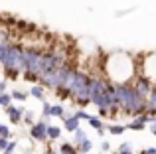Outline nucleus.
<instances>
[{"mask_svg":"<svg viewBox=\"0 0 156 154\" xmlns=\"http://www.w3.org/2000/svg\"><path fill=\"white\" fill-rule=\"evenodd\" d=\"M30 136L38 142H46L48 140V124L46 121H36L30 127Z\"/></svg>","mask_w":156,"mask_h":154,"instance_id":"obj_1","label":"nucleus"},{"mask_svg":"<svg viewBox=\"0 0 156 154\" xmlns=\"http://www.w3.org/2000/svg\"><path fill=\"white\" fill-rule=\"evenodd\" d=\"M63 127L67 132H75L81 128V121L77 119V115H63Z\"/></svg>","mask_w":156,"mask_h":154,"instance_id":"obj_2","label":"nucleus"},{"mask_svg":"<svg viewBox=\"0 0 156 154\" xmlns=\"http://www.w3.org/2000/svg\"><path fill=\"white\" fill-rule=\"evenodd\" d=\"M6 113H8V117H10V123H14V124H20L22 123V119H24V109L22 107H14V105H12V107H8L6 109Z\"/></svg>","mask_w":156,"mask_h":154,"instance_id":"obj_3","label":"nucleus"},{"mask_svg":"<svg viewBox=\"0 0 156 154\" xmlns=\"http://www.w3.org/2000/svg\"><path fill=\"white\" fill-rule=\"evenodd\" d=\"M30 95L34 97V99H40L44 103V101H46V99H44V97H46V87H44V85H40V83L34 85V87L30 89Z\"/></svg>","mask_w":156,"mask_h":154,"instance_id":"obj_4","label":"nucleus"},{"mask_svg":"<svg viewBox=\"0 0 156 154\" xmlns=\"http://www.w3.org/2000/svg\"><path fill=\"white\" fill-rule=\"evenodd\" d=\"M57 152H59V154H79L77 146H75V144H71V142H63Z\"/></svg>","mask_w":156,"mask_h":154,"instance_id":"obj_5","label":"nucleus"},{"mask_svg":"<svg viewBox=\"0 0 156 154\" xmlns=\"http://www.w3.org/2000/svg\"><path fill=\"white\" fill-rule=\"evenodd\" d=\"M89 124H91L93 128H97V132H99V135H103L105 124H103V121H101V117H91V119H89Z\"/></svg>","mask_w":156,"mask_h":154,"instance_id":"obj_6","label":"nucleus"},{"mask_svg":"<svg viewBox=\"0 0 156 154\" xmlns=\"http://www.w3.org/2000/svg\"><path fill=\"white\" fill-rule=\"evenodd\" d=\"M59 136H61V128L53 127V124H48V138H50V140H57Z\"/></svg>","mask_w":156,"mask_h":154,"instance_id":"obj_7","label":"nucleus"},{"mask_svg":"<svg viewBox=\"0 0 156 154\" xmlns=\"http://www.w3.org/2000/svg\"><path fill=\"white\" fill-rule=\"evenodd\" d=\"M85 140H89V136H87V132L83 131V128H79V131H75V146H79L81 142H85Z\"/></svg>","mask_w":156,"mask_h":154,"instance_id":"obj_8","label":"nucleus"},{"mask_svg":"<svg viewBox=\"0 0 156 154\" xmlns=\"http://www.w3.org/2000/svg\"><path fill=\"white\" fill-rule=\"evenodd\" d=\"M0 107L6 111L8 107H12V95H6V93H0Z\"/></svg>","mask_w":156,"mask_h":154,"instance_id":"obj_9","label":"nucleus"},{"mask_svg":"<svg viewBox=\"0 0 156 154\" xmlns=\"http://www.w3.org/2000/svg\"><path fill=\"white\" fill-rule=\"evenodd\" d=\"M50 115H51V117H61V119H63V115H65V109H63V105H51V109H50Z\"/></svg>","mask_w":156,"mask_h":154,"instance_id":"obj_10","label":"nucleus"},{"mask_svg":"<svg viewBox=\"0 0 156 154\" xmlns=\"http://www.w3.org/2000/svg\"><path fill=\"white\" fill-rule=\"evenodd\" d=\"M77 150H79V154H89L93 150V142L91 140H85V142H81L79 146H77Z\"/></svg>","mask_w":156,"mask_h":154,"instance_id":"obj_11","label":"nucleus"},{"mask_svg":"<svg viewBox=\"0 0 156 154\" xmlns=\"http://www.w3.org/2000/svg\"><path fill=\"white\" fill-rule=\"evenodd\" d=\"M28 95H30V93H26V91H18V89H16V91H12V99H16V101H26V99H28Z\"/></svg>","mask_w":156,"mask_h":154,"instance_id":"obj_12","label":"nucleus"},{"mask_svg":"<svg viewBox=\"0 0 156 154\" xmlns=\"http://www.w3.org/2000/svg\"><path fill=\"white\" fill-rule=\"evenodd\" d=\"M125 131H126V127H122V124H111V127H109L111 135H122Z\"/></svg>","mask_w":156,"mask_h":154,"instance_id":"obj_13","label":"nucleus"},{"mask_svg":"<svg viewBox=\"0 0 156 154\" xmlns=\"http://www.w3.org/2000/svg\"><path fill=\"white\" fill-rule=\"evenodd\" d=\"M24 123H28V124H30V127H32V124H34L36 123V121H34V113H32V111H26V113H24Z\"/></svg>","mask_w":156,"mask_h":154,"instance_id":"obj_14","label":"nucleus"},{"mask_svg":"<svg viewBox=\"0 0 156 154\" xmlns=\"http://www.w3.org/2000/svg\"><path fill=\"white\" fill-rule=\"evenodd\" d=\"M75 115H77V119H79V121H87V123H89V119H91V115H89L87 111H83V109H81V111H77Z\"/></svg>","mask_w":156,"mask_h":154,"instance_id":"obj_15","label":"nucleus"},{"mask_svg":"<svg viewBox=\"0 0 156 154\" xmlns=\"http://www.w3.org/2000/svg\"><path fill=\"white\" fill-rule=\"evenodd\" d=\"M0 138H10V128L6 124H0Z\"/></svg>","mask_w":156,"mask_h":154,"instance_id":"obj_16","label":"nucleus"},{"mask_svg":"<svg viewBox=\"0 0 156 154\" xmlns=\"http://www.w3.org/2000/svg\"><path fill=\"white\" fill-rule=\"evenodd\" d=\"M16 148H18V142H8L6 150H4L2 154H14V152H16Z\"/></svg>","mask_w":156,"mask_h":154,"instance_id":"obj_17","label":"nucleus"},{"mask_svg":"<svg viewBox=\"0 0 156 154\" xmlns=\"http://www.w3.org/2000/svg\"><path fill=\"white\" fill-rule=\"evenodd\" d=\"M119 152H133V142H122Z\"/></svg>","mask_w":156,"mask_h":154,"instance_id":"obj_18","label":"nucleus"},{"mask_svg":"<svg viewBox=\"0 0 156 154\" xmlns=\"http://www.w3.org/2000/svg\"><path fill=\"white\" fill-rule=\"evenodd\" d=\"M101 150H103V154H107V152L111 150V144L107 142V140H103V142H101Z\"/></svg>","mask_w":156,"mask_h":154,"instance_id":"obj_19","label":"nucleus"},{"mask_svg":"<svg viewBox=\"0 0 156 154\" xmlns=\"http://www.w3.org/2000/svg\"><path fill=\"white\" fill-rule=\"evenodd\" d=\"M8 142H10V140H8V138H0V152H4V150H6Z\"/></svg>","mask_w":156,"mask_h":154,"instance_id":"obj_20","label":"nucleus"},{"mask_svg":"<svg viewBox=\"0 0 156 154\" xmlns=\"http://www.w3.org/2000/svg\"><path fill=\"white\" fill-rule=\"evenodd\" d=\"M140 154H156V148H146V150H142Z\"/></svg>","mask_w":156,"mask_h":154,"instance_id":"obj_21","label":"nucleus"},{"mask_svg":"<svg viewBox=\"0 0 156 154\" xmlns=\"http://www.w3.org/2000/svg\"><path fill=\"white\" fill-rule=\"evenodd\" d=\"M4 91H6V83L2 81V83H0V93H4Z\"/></svg>","mask_w":156,"mask_h":154,"instance_id":"obj_22","label":"nucleus"},{"mask_svg":"<svg viewBox=\"0 0 156 154\" xmlns=\"http://www.w3.org/2000/svg\"><path fill=\"white\" fill-rule=\"evenodd\" d=\"M46 154H59V152H55V150H51V148H48V150H46Z\"/></svg>","mask_w":156,"mask_h":154,"instance_id":"obj_23","label":"nucleus"},{"mask_svg":"<svg viewBox=\"0 0 156 154\" xmlns=\"http://www.w3.org/2000/svg\"><path fill=\"white\" fill-rule=\"evenodd\" d=\"M24 154H28V152H24Z\"/></svg>","mask_w":156,"mask_h":154,"instance_id":"obj_24","label":"nucleus"},{"mask_svg":"<svg viewBox=\"0 0 156 154\" xmlns=\"http://www.w3.org/2000/svg\"><path fill=\"white\" fill-rule=\"evenodd\" d=\"M0 124H2V123H0Z\"/></svg>","mask_w":156,"mask_h":154,"instance_id":"obj_25","label":"nucleus"}]
</instances>
